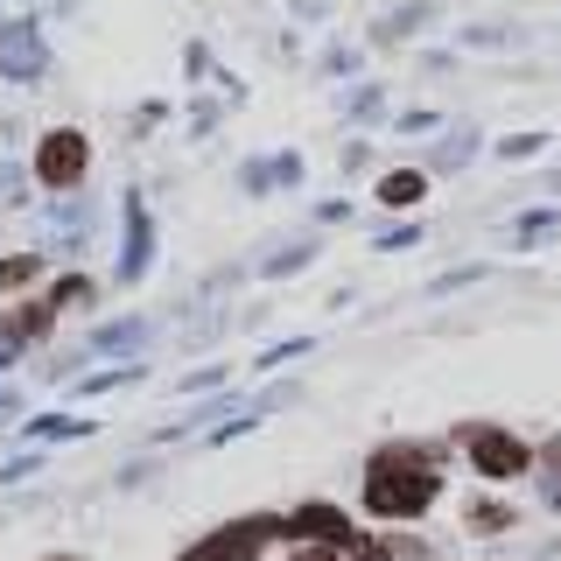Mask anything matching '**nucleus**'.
Instances as JSON below:
<instances>
[{"label": "nucleus", "instance_id": "obj_11", "mask_svg": "<svg viewBox=\"0 0 561 561\" xmlns=\"http://www.w3.org/2000/svg\"><path fill=\"white\" fill-rule=\"evenodd\" d=\"M140 337H148L140 323H105L99 330V351H119V344H140Z\"/></svg>", "mask_w": 561, "mask_h": 561}, {"label": "nucleus", "instance_id": "obj_3", "mask_svg": "<svg viewBox=\"0 0 561 561\" xmlns=\"http://www.w3.org/2000/svg\"><path fill=\"white\" fill-rule=\"evenodd\" d=\"M267 534H280V519H232V526H218L210 540H197V548L175 554V561H253L267 548Z\"/></svg>", "mask_w": 561, "mask_h": 561}, {"label": "nucleus", "instance_id": "obj_4", "mask_svg": "<svg viewBox=\"0 0 561 561\" xmlns=\"http://www.w3.org/2000/svg\"><path fill=\"white\" fill-rule=\"evenodd\" d=\"M84 162H92L84 134L78 127H57V134L43 140V154H35V175H43L49 190H70V183H84Z\"/></svg>", "mask_w": 561, "mask_h": 561}, {"label": "nucleus", "instance_id": "obj_17", "mask_svg": "<svg viewBox=\"0 0 561 561\" xmlns=\"http://www.w3.org/2000/svg\"><path fill=\"white\" fill-rule=\"evenodd\" d=\"M49 561H78V554H49Z\"/></svg>", "mask_w": 561, "mask_h": 561}, {"label": "nucleus", "instance_id": "obj_13", "mask_svg": "<svg viewBox=\"0 0 561 561\" xmlns=\"http://www.w3.org/2000/svg\"><path fill=\"white\" fill-rule=\"evenodd\" d=\"M540 232H554V210H534V218L519 225V239H540Z\"/></svg>", "mask_w": 561, "mask_h": 561}, {"label": "nucleus", "instance_id": "obj_8", "mask_svg": "<svg viewBox=\"0 0 561 561\" xmlns=\"http://www.w3.org/2000/svg\"><path fill=\"white\" fill-rule=\"evenodd\" d=\"M421 190H428V175H414V169H393V175L379 183V197H386V204H414Z\"/></svg>", "mask_w": 561, "mask_h": 561}, {"label": "nucleus", "instance_id": "obj_16", "mask_svg": "<svg viewBox=\"0 0 561 561\" xmlns=\"http://www.w3.org/2000/svg\"><path fill=\"white\" fill-rule=\"evenodd\" d=\"M0 365H14V351H0Z\"/></svg>", "mask_w": 561, "mask_h": 561}, {"label": "nucleus", "instance_id": "obj_12", "mask_svg": "<svg viewBox=\"0 0 561 561\" xmlns=\"http://www.w3.org/2000/svg\"><path fill=\"white\" fill-rule=\"evenodd\" d=\"M22 280H35V260H28V253L0 260V288H22Z\"/></svg>", "mask_w": 561, "mask_h": 561}, {"label": "nucleus", "instance_id": "obj_7", "mask_svg": "<svg viewBox=\"0 0 561 561\" xmlns=\"http://www.w3.org/2000/svg\"><path fill=\"white\" fill-rule=\"evenodd\" d=\"M49 316H57V302H35V309H22V316H8V337L14 344H35L49 330Z\"/></svg>", "mask_w": 561, "mask_h": 561}, {"label": "nucleus", "instance_id": "obj_6", "mask_svg": "<svg viewBox=\"0 0 561 561\" xmlns=\"http://www.w3.org/2000/svg\"><path fill=\"white\" fill-rule=\"evenodd\" d=\"M0 70H8V78H43L49 70V57H43V43H35L28 22H0Z\"/></svg>", "mask_w": 561, "mask_h": 561}, {"label": "nucleus", "instance_id": "obj_5", "mask_svg": "<svg viewBox=\"0 0 561 561\" xmlns=\"http://www.w3.org/2000/svg\"><path fill=\"white\" fill-rule=\"evenodd\" d=\"M288 534H302V540H316V548H358V534H351V519L337 513V505H302L295 519H280Z\"/></svg>", "mask_w": 561, "mask_h": 561}, {"label": "nucleus", "instance_id": "obj_9", "mask_svg": "<svg viewBox=\"0 0 561 561\" xmlns=\"http://www.w3.org/2000/svg\"><path fill=\"white\" fill-rule=\"evenodd\" d=\"M505 526H513L505 505H470V534H505Z\"/></svg>", "mask_w": 561, "mask_h": 561}, {"label": "nucleus", "instance_id": "obj_1", "mask_svg": "<svg viewBox=\"0 0 561 561\" xmlns=\"http://www.w3.org/2000/svg\"><path fill=\"white\" fill-rule=\"evenodd\" d=\"M435 491H443V478H435V456L428 449H379L373 470H365V513L379 519H414L435 505Z\"/></svg>", "mask_w": 561, "mask_h": 561}, {"label": "nucleus", "instance_id": "obj_14", "mask_svg": "<svg viewBox=\"0 0 561 561\" xmlns=\"http://www.w3.org/2000/svg\"><path fill=\"white\" fill-rule=\"evenodd\" d=\"M288 561H337V548H295Z\"/></svg>", "mask_w": 561, "mask_h": 561}, {"label": "nucleus", "instance_id": "obj_10", "mask_svg": "<svg viewBox=\"0 0 561 561\" xmlns=\"http://www.w3.org/2000/svg\"><path fill=\"white\" fill-rule=\"evenodd\" d=\"M540 478H548V505H561V435L540 449Z\"/></svg>", "mask_w": 561, "mask_h": 561}, {"label": "nucleus", "instance_id": "obj_2", "mask_svg": "<svg viewBox=\"0 0 561 561\" xmlns=\"http://www.w3.org/2000/svg\"><path fill=\"white\" fill-rule=\"evenodd\" d=\"M463 449H470V463L484 470V478H519V470H534V449L519 443V435H505V428H463Z\"/></svg>", "mask_w": 561, "mask_h": 561}, {"label": "nucleus", "instance_id": "obj_15", "mask_svg": "<svg viewBox=\"0 0 561 561\" xmlns=\"http://www.w3.org/2000/svg\"><path fill=\"white\" fill-rule=\"evenodd\" d=\"M358 561H393V554H386L379 540H358Z\"/></svg>", "mask_w": 561, "mask_h": 561}]
</instances>
